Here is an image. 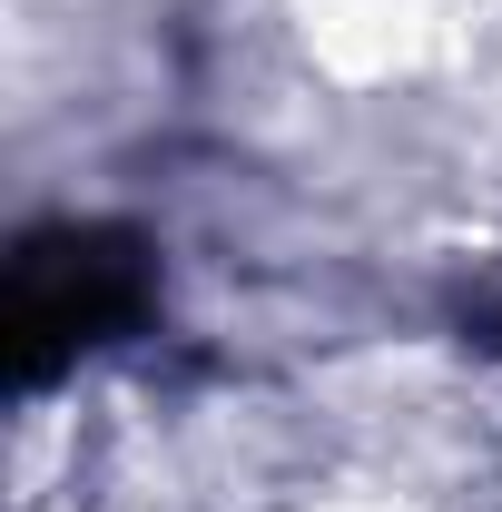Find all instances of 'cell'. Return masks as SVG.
Masks as SVG:
<instances>
[{"label": "cell", "mask_w": 502, "mask_h": 512, "mask_svg": "<svg viewBox=\"0 0 502 512\" xmlns=\"http://www.w3.org/2000/svg\"><path fill=\"white\" fill-rule=\"evenodd\" d=\"M148 306H158V266L128 227H40L10 256V296H0L10 384H50L89 345L138 335Z\"/></svg>", "instance_id": "1"}]
</instances>
